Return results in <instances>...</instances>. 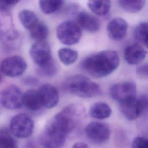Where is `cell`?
<instances>
[{
    "label": "cell",
    "mask_w": 148,
    "mask_h": 148,
    "mask_svg": "<svg viewBox=\"0 0 148 148\" xmlns=\"http://www.w3.org/2000/svg\"><path fill=\"white\" fill-rule=\"evenodd\" d=\"M64 2L59 0H41L39 6L42 12L45 14H51L59 10L63 5Z\"/></svg>",
    "instance_id": "23"
},
{
    "label": "cell",
    "mask_w": 148,
    "mask_h": 148,
    "mask_svg": "<svg viewBox=\"0 0 148 148\" xmlns=\"http://www.w3.org/2000/svg\"><path fill=\"white\" fill-rule=\"evenodd\" d=\"M146 1L143 0H120L119 5L124 11L128 13H137L144 7Z\"/></svg>",
    "instance_id": "20"
},
{
    "label": "cell",
    "mask_w": 148,
    "mask_h": 148,
    "mask_svg": "<svg viewBox=\"0 0 148 148\" xmlns=\"http://www.w3.org/2000/svg\"><path fill=\"white\" fill-rule=\"evenodd\" d=\"M136 74L141 79H148V63L138 66L136 68Z\"/></svg>",
    "instance_id": "29"
},
{
    "label": "cell",
    "mask_w": 148,
    "mask_h": 148,
    "mask_svg": "<svg viewBox=\"0 0 148 148\" xmlns=\"http://www.w3.org/2000/svg\"><path fill=\"white\" fill-rule=\"evenodd\" d=\"M120 110L128 120H134L139 117L137 106L136 97L119 102Z\"/></svg>",
    "instance_id": "16"
},
{
    "label": "cell",
    "mask_w": 148,
    "mask_h": 148,
    "mask_svg": "<svg viewBox=\"0 0 148 148\" xmlns=\"http://www.w3.org/2000/svg\"><path fill=\"white\" fill-rule=\"evenodd\" d=\"M1 80H2V75H1V73L0 72V82H1Z\"/></svg>",
    "instance_id": "33"
},
{
    "label": "cell",
    "mask_w": 148,
    "mask_h": 148,
    "mask_svg": "<svg viewBox=\"0 0 148 148\" xmlns=\"http://www.w3.org/2000/svg\"><path fill=\"white\" fill-rule=\"evenodd\" d=\"M19 1L16 0H2L0 1V9L7 10L8 8L16 5Z\"/></svg>",
    "instance_id": "30"
},
{
    "label": "cell",
    "mask_w": 148,
    "mask_h": 148,
    "mask_svg": "<svg viewBox=\"0 0 148 148\" xmlns=\"http://www.w3.org/2000/svg\"><path fill=\"white\" fill-rule=\"evenodd\" d=\"M112 109L106 103L98 102L92 105L88 110L89 115L96 119L102 120L110 117Z\"/></svg>",
    "instance_id": "17"
},
{
    "label": "cell",
    "mask_w": 148,
    "mask_h": 148,
    "mask_svg": "<svg viewBox=\"0 0 148 148\" xmlns=\"http://www.w3.org/2000/svg\"><path fill=\"white\" fill-rule=\"evenodd\" d=\"M72 148H89L87 144L84 142H79L75 143L73 145Z\"/></svg>",
    "instance_id": "31"
},
{
    "label": "cell",
    "mask_w": 148,
    "mask_h": 148,
    "mask_svg": "<svg viewBox=\"0 0 148 148\" xmlns=\"http://www.w3.org/2000/svg\"><path fill=\"white\" fill-rule=\"evenodd\" d=\"M148 34V23H140L134 31V36L136 40L142 43L144 39Z\"/></svg>",
    "instance_id": "26"
},
{
    "label": "cell",
    "mask_w": 148,
    "mask_h": 148,
    "mask_svg": "<svg viewBox=\"0 0 148 148\" xmlns=\"http://www.w3.org/2000/svg\"><path fill=\"white\" fill-rule=\"evenodd\" d=\"M42 106L47 109L55 107L59 101V94L56 87L47 83L43 84L38 90Z\"/></svg>",
    "instance_id": "11"
},
{
    "label": "cell",
    "mask_w": 148,
    "mask_h": 148,
    "mask_svg": "<svg viewBox=\"0 0 148 148\" xmlns=\"http://www.w3.org/2000/svg\"><path fill=\"white\" fill-rule=\"evenodd\" d=\"M34 127L32 118L25 113H18L11 119L10 132L18 138H26L30 136Z\"/></svg>",
    "instance_id": "4"
},
{
    "label": "cell",
    "mask_w": 148,
    "mask_h": 148,
    "mask_svg": "<svg viewBox=\"0 0 148 148\" xmlns=\"http://www.w3.org/2000/svg\"><path fill=\"white\" fill-rule=\"evenodd\" d=\"M56 35L58 40L65 45L77 43L82 36L81 29L76 22L67 20L60 23L56 28Z\"/></svg>",
    "instance_id": "3"
},
{
    "label": "cell",
    "mask_w": 148,
    "mask_h": 148,
    "mask_svg": "<svg viewBox=\"0 0 148 148\" xmlns=\"http://www.w3.org/2000/svg\"><path fill=\"white\" fill-rule=\"evenodd\" d=\"M23 105L31 111H38L43 106L38 90L30 89L23 93Z\"/></svg>",
    "instance_id": "15"
},
{
    "label": "cell",
    "mask_w": 148,
    "mask_h": 148,
    "mask_svg": "<svg viewBox=\"0 0 148 148\" xmlns=\"http://www.w3.org/2000/svg\"><path fill=\"white\" fill-rule=\"evenodd\" d=\"M128 28L127 22L121 17H116L110 20L107 25V33L110 39L120 40L124 38Z\"/></svg>",
    "instance_id": "12"
},
{
    "label": "cell",
    "mask_w": 148,
    "mask_h": 148,
    "mask_svg": "<svg viewBox=\"0 0 148 148\" xmlns=\"http://www.w3.org/2000/svg\"><path fill=\"white\" fill-rule=\"evenodd\" d=\"M29 54L38 66L46 64L52 58L50 46L46 41L35 42L30 48Z\"/></svg>",
    "instance_id": "10"
},
{
    "label": "cell",
    "mask_w": 148,
    "mask_h": 148,
    "mask_svg": "<svg viewBox=\"0 0 148 148\" xmlns=\"http://www.w3.org/2000/svg\"><path fill=\"white\" fill-rule=\"evenodd\" d=\"M136 106L139 116L145 115L148 112V95L143 94L136 98Z\"/></svg>",
    "instance_id": "27"
},
{
    "label": "cell",
    "mask_w": 148,
    "mask_h": 148,
    "mask_svg": "<svg viewBox=\"0 0 148 148\" xmlns=\"http://www.w3.org/2000/svg\"><path fill=\"white\" fill-rule=\"evenodd\" d=\"M85 134L94 144L102 145L109 139L110 130L108 125L104 123L92 121L86 125Z\"/></svg>",
    "instance_id": "7"
},
{
    "label": "cell",
    "mask_w": 148,
    "mask_h": 148,
    "mask_svg": "<svg viewBox=\"0 0 148 148\" xmlns=\"http://www.w3.org/2000/svg\"><path fill=\"white\" fill-rule=\"evenodd\" d=\"M87 6L95 14L105 16L109 13L111 3L109 1H90L87 3Z\"/></svg>",
    "instance_id": "19"
},
{
    "label": "cell",
    "mask_w": 148,
    "mask_h": 148,
    "mask_svg": "<svg viewBox=\"0 0 148 148\" xmlns=\"http://www.w3.org/2000/svg\"><path fill=\"white\" fill-rule=\"evenodd\" d=\"M18 18L23 26L29 31L40 21L36 14L28 9L21 10L18 13Z\"/></svg>",
    "instance_id": "18"
},
{
    "label": "cell",
    "mask_w": 148,
    "mask_h": 148,
    "mask_svg": "<svg viewBox=\"0 0 148 148\" xmlns=\"http://www.w3.org/2000/svg\"><path fill=\"white\" fill-rule=\"evenodd\" d=\"M23 93L15 85H9L0 91V103L5 108L13 110L23 105Z\"/></svg>",
    "instance_id": "6"
},
{
    "label": "cell",
    "mask_w": 148,
    "mask_h": 148,
    "mask_svg": "<svg viewBox=\"0 0 148 148\" xmlns=\"http://www.w3.org/2000/svg\"><path fill=\"white\" fill-rule=\"evenodd\" d=\"M76 23L80 28L91 33L97 32L100 28L99 20L94 15L85 11H81L76 14Z\"/></svg>",
    "instance_id": "13"
},
{
    "label": "cell",
    "mask_w": 148,
    "mask_h": 148,
    "mask_svg": "<svg viewBox=\"0 0 148 148\" xmlns=\"http://www.w3.org/2000/svg\"><path fill=\"white\" fill-rule=\"evenodd\" d=\"M0 148H17L16 140L11 132L5 128H0Z\"/></svg>",
    "instance_id": "24"
},
{
    "label": "cell",
    "mask_w": 148,
    "mask_h": 148,
    "mask_svg": "<svg viewBox=\"0 0 148 148\" xmlns=\"http://www.w3.org/2000/svg\"><path fill=\"white\" fill-rule=\"evenodd\" d=\"M132 148H148V138L137 136L132 142Z\"/></svg>",
    "instance_id": "28"
},
{
    "label": "cell",
    "mask_w": 148,
    "mask_h": 148,
    "mask_svg": "<svg viewBox=\"0 0 148 148\" xmlns=\"http://www.w3.org/2000/svg\"><path fill=\"white\" fill-rule=\"evenodd\" d=\"M146 51L139 43H132L127 46L124 51V58L130 65H137L146 57Z\"/></svg>",
    "instance_id": "14"
},
{
    "label": "cell",
    "mask_w": 148,
    "mask_h": 148,
    "mask_svg": "<svg viewBox=\"0 0 148 148\" xmlns=\"http://www.w3.org/2000/svg\"><path fill=\"white\" fill-rule=\"evenodd\" d=\"M119 63L117 52L106 50L87 57L82 62V67L91 76L101 78L113 72L118 68Z\"/></svg>",
    "instance_id": "1"
},
{
    "label": "cell",
    "mask_w": 148,
    "mask_h": 148,
    "mask_svg": "<svg viewBox=\"0 0 148 148\" xmlns=\"http://www.w3.org/2000/svg\"><path fill=\"white\" fill-rule=\"evenodd\" d=\"M142 43L144 44L146 46V47L148 49V34L146 35V36L144 39Z\"/></svg>",
    "instance_id": "32"
},
{
    "label": "cell",
    "mask_w": 148,
    "mask_h": 148,
    "mask_svg": "<svg viewBox=\"0 0 148 148\" xmlns=\"http://www.w3.org/2000/svg\"><path fill=\"white\" fill-rule=\"evenodd\" d=\"M26 68V61L23 58L18 56L4 59L1 64V72L11 77L21 76L25 72Z\"/></svg>",
    "instance_id": "9"
},
{
    "label": "cell",
    "mask_w": 148,
    "mask_h": 148,
    "mask_svg": "<svg viewBox=\"0 0 148 148\" xmlns=\"http://www.w3.org/2000/svg\"><path fill=\"white\" fill-rule=\"evenodd\" d=\"M112 99L121 102L136 97V85L132 81H125L112 85L109 90Z\"/></svg>",
    "instance_id": "8"
},
{
    "label": "cell",
    "mask_w": 148,
    "mask_h": 148,
    "mask_svg": "<svg viewBox=\"0 0 148 148\" xmlns=\"http://www.w3.org/2000/svg\"><path fill=\"white\" fill-rule=\"evenodd\" d=\"M58 54L61 62L66 65L73 64L78 57V54L76 50L68 47L60 49Z\"/></svg>",
    "instance_id": "22"
},
{
    "label": "cell",
    "mask_w": 148,
    "mask_h": 148,
    "mask_svg": "<svg viewBox=\"0 0 148 148\" xmlns=\"http://www.w3.org/2000/svg\"><path fill=\"white\" fill-rule=\"evenodd\" d=\"M67 135L50 121L41 136V142L45 148H62Z\"/></svg>",
    "instance_id": "5"
},
{
    "label": "cell",
    "mask_w": 148,
    "mask_h": 148,
    "mask_svg": "<svg viewBox=\"0 0 148 148\" xmlns=\"http://www.w3.org/2000/svg\"><path fill=\"white\" fill-rule=\"evenodd\" d=\"M29 34L35 42L45 41L49 34V29L45 23L39 21L29 31Z\"/></svg>",
    "instance_id": "21"
},
{
    "label": "cell",
    "mask_w": 148,
    "mask_h": 148,
    "mask_svg": "<svg viewBox=\"0 0 148 148\" xmlns=\"http://www.w3.org/2000/svg\"><path fill=\"white\" fill-rule=\"evenodd\" d=\"M65 88L71 94L84 98L97 96L101 92L98 84L79 75L68 78L65 83Z\"/></svg>",
    "instance_id": "2"
},
{
    "label": "cell",
    "mask_w": 148,
    "mask_h": 148,
    "mask_svg": "<svg viewBox=\"0 0 148 148\" xmlns=\"http://www.w3.org/2000/svg\"><path fill=\"white\" fill-rule=\"evenodd\" d=\"M57 71V66L53 58L46 64L39 66L37 69V71L40 75L47 77L54 76L56 73Z\"/></svg>",
    "instance_id": "25"
}]
</instances>
